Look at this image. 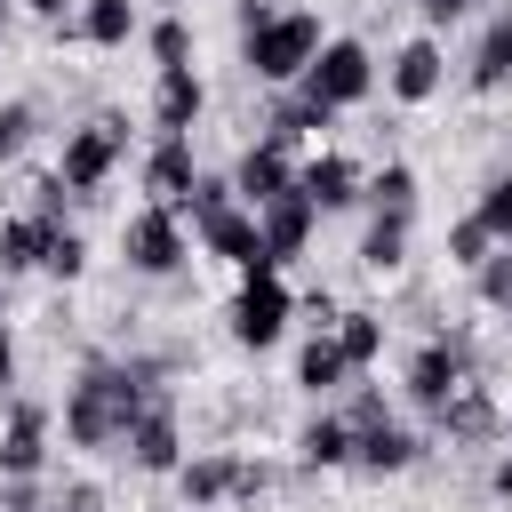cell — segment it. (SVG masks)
<instances>
[{"label":"cell","mask_w":512,"mask_h":512,"mask_svg":"<svg viewBox=\"0 0 512 512\" xmlns=\"http://www.w3.org/2000/svg\"><path fill=\"white\" fill-rule=\"evenodd\" d=\"M160 392V368L152 360H88L64 392V440L88 448V456H112L128 448V424L144 416V400Z\"/></svg>","instance_id":"1"},{"label":"cell","mask_w":512,"mask_h":512,"mask_svg":"<svg viewBox=\"0 0 512 512\" xmlns=\"http://www.w3.org/2000/svg\"><path fill=\"white\" fill-rule=\"evenodd\" d=\"M320 48H328V40H320V16H312V8H272L256 32H240V64H248V80H272V88L304 80Z\"/></svg>","instance_id":"2"},{"label":"cell","mask_w":512,"mask_h":512,"mask_svg":"<svg viewBox=\"0 0 512 512\" xmlns=\"http://www.w3.org/2000/svg\"><path fill=\"white\" fill-rule=\"evenodd\" d=\"M176 488H184V504L192 512H216V504H232V496H264L272 488V464H248V456H224V448H208V456H184L176 464Z\"/></svg>","instance_id":"3"},{"label":"cell","mask_w":512,"mask_h":512,"mask_svg":"<svg viewBox=\"0 0 512 512\" xmlns=\"http://www.w3.org/2000/svg\"><path fill=\"white\" fill-rule=\"evenodd\" d=\"M120 152H128V120L120 112H96V120H80L72 136H64V160H56V176L88 200V192H104V176L120 168Z\"/></svg>","instance_id":"4"},{"label":"cell","mask_w":512,"mask_h":512,"mask_svg":"<svg viewBox=\"0 0 512 512\" xmlns=\"http://www.w3.org/2000/svg\"><path fill=\"white\" fill-rule=\"evenodd\" d=\"M288 312H296V296L280 288V272H248L224 320H232V344H240V352H272V344L288 336Z\"/></svg>","instance_id":"5"},{"label":"cell","mask_w":512,"mask_h":512,"mask_svg":"<svg viewBox=\"0 0 512 512\" xmlns=\"http://www.w3.org/2000/svg\"><path fill=\"white\" fill-rule=\"evenodd\" d=\"M296 88H312L328 112H352V104H368V88H376V56H368V40H328Z\"/></svg>","instance_id":"6"},{"label":"cell","mask_w":512,"mask_h":512,"mask_svg":"<svg viewBox=\"0 0 512 512\" xmlns=\"http://www.w3.org/2000/svg\"><path fill=\"white\" fill-rule=\"evenodd\" d=\"M120 256H128V272H144V280H168L192 248H184V216L176 208H136L128 224H120Z\"/></svg>","instance_id":"7"},{"label":"cell","mask_w":512,"mask_h":512,"mask_svg":"<svg viewBox=\"0 0 512 512\" xmlns=\"http://www.w3.org/2000/svg\"><path fill=\"white\" fill-rule=\"evenodd\" d=\"M464 384H472V360H464V344H456V336H440V344H424V352L408 360V400H416L424 416H440Z\"/></svg>","instance_id":"8"},{"label":"cell","mask_w":512,"mask_h":512,"mask_svg":"<svg viewBox=\"0 0 512 512\" xmlns=\"http://www.w3.org/2000/svg\"><path fill=\"white\" fill-rule=\"evenodd\" d=\"M136 472H176L184 464V424H176V400L168 392H152L144 400V416L128 424V448H120Z\"/></svg>","instance_id":"9"},{"label":"cell","mask_w":512,"mask_h":512,"mask_svg":"<svg viewBox=\"0 0 512 512\" xmlns=\"http://www.w3.org/2000/svg\"><path fill=\"white\" fill-rule=\"evenodd\" d=\"M48 472V408L40 400H8L0 424V480H40Z\"/></svg>","instance_id":"10"},{"label":"cell","mask_w":512,"mask_h":512,"mask_svg":"<svg viewBox=\"0 0 512 512\" xmlns=\"http://www.w3.org/2000/svg\"><path fill=\"white\" fill-rule=\"evenodd\" d=\"M200 248H208V256H224V264H232L240 280H248V272H280V264L264 256V232H256V208H240V200H232L224 216H208V224H200Z\"/></svg>","instance_id":"11"},{"label":"cell","mask_w":512,"mask_h":512,"mask_svg":"<svg viewBox=\"0 0 512 512\" xmlns=\"http://www.w3.org/2000/svg\"><path fill=\"white\" fill-rule=\"evenodd\" d=\"M296 192H304L320 216H336V208L368 200V176H360V160H344V152H312V160L296 168Z\"/></svg>","instance_id":"12"},{"label":"cell","mask_w":512,"mask_h":512,"mask_svg":"<svg viewBox=\"0 0 512 512\" xmlns=\"http://www.w3.org/2000/svg\"><path fill=\"white\" fill-rule=\"evenodd\" d=\"M232 192H240V208H264V200H280V192H296V160L280 152V144H248L240 160H232Z\"/></svg>","instance_id":"13"},{"label":"cell","mask_w":512,"mask_h":512,"mask_svg":"<svg viewBox=\"0 0 512 512\" xmlns=\"http://www.w3.org/2000/svg\"><path fill=\"white\" fill-rule=\"evenodd\" d=\"M312 224H320V208H312L304 192H280V200H264V208H256V232H264V256H272V264L304 256Z\"/></svg>","instance_id":"14"},{"label":"cell","mask_w":512,"mask_h":512,"mask_svg":"<svg viewBox=\"0 0 512 512\" xmlns=\"http://www.w3.org/2000/svg\"><path fill=\"white\" fill-rule=\"evenodd\" d=\"M192 184H200V168H192V136H160V144L144 152V192H152L160 208H184Z\"/></svg>","instance_id":"15"},{"label":"cell","mask_w":512,"mask_h":512,"mask_svg":"<svg viewBox=\"0 0 512 512\" xmlns=\"http://www.w3.org/2000/svg\"><path fill=\"white\" fill-rule=\"evenodd\" d=\"M200 104H208V88H200V72H192V64H176V72H160V80H152V128H160V136H192Z\"/></svg>","instance_id":"16"},{"label":"cell","mask_w":512,"mask_h":512,"mask_svg":"<svg viewBox=\"0 0 512 512\" xmlns=\"http://www.w3.org/2000/svg\"><path fill=\"white\" fill-rule=\"evenodd\" d=\"M384 80H392V96H400V104H432V96H440V80H448L440 40H408V48L392 56V72H384Z\"/></svg>","instance_id":"17"},{"label":"cell","mask_w":512,"mask_h":512,"mask_svg":"<svg viewBox=\"0 0 512 512\" xmlns=\"http://www.w3.org/2000/svg\"><path fill=\"white\" fill-rule=\"evenodd\" d=\"M328 120H336V112H328V104H320L312 88H296V96H280V104H272V120H264V144L296 152L304 136H328Z\"/></svg>","instance_id":"18"},{"label":"cell","mask_w":512,"mask_h":512,"mask_svg":"<svg viewBox=\"0 0 512 512\" xmlns=\"http://www.w3.org/2000/svg\"><path fill=\"white\" fill-rule=\"evenodd\" d=\"M416 456H424V440L400 432V424H368V432H352V464L376 472V480H384V472H408Z\"/></svg>","instance_id":"19"},{"label":"cell","mask_w":512,"mask_h":512,"mask_svg":"<svg viewBox=\"0 0 512 512\" xmlns=\"http://www.w3.org/2000/svg\"><path fill=\"white\" fill-rule=\"evenodd\" d=\"M472 96H496V88H512V8L504 16H488V32H480V48H472Z\"/></svg>","instance_id":"20"},{"label":"cell","mask_w":512,"mask_h":512,"mask_svg":"<svg viewBox=\"0 0 512 512\" xmlns=\"http://www.w3.org/2000/svg\"><path fill=\"white\" fill-rule=\"evenodd\" d=\"M296 384H304V392H344V384H352V360H344V344H336L328 328L304 336V352H296Z\"/></svg>","instance_id":"21"},{"label":"cell","mask_w":512,"mask_h":512,"mask_svg":"<svg viewBox=\"0 0 512 512\" xmlns=\"http://www.w3.org/2000/svg\"><path fill=\"white\" fill-rule=\"evenodd\" d=\"M432 424H440L448 440H504V416H496V400H488L480 384H464V392H456Z\"/></svg>","instance_id":"22"},{"label":"cell","mask_w":512,"mask_h":512,"mask_svg":"<svg viewBox=\"0 0 512 512\" xmlns=\"http://www.w3.org/2000/svg\"><path fill=\"white\" fill-rule=\"evenodd\" d=\"M296 456H304L312 472H336V464H352V424H344V416H312V424L296 432Z\"/></svg>","instance_id":"23"},{"label":"cell","mask_w":512,"mask_h":512,"mask_svg":"<svg viewBox=\"0 0 512 512\" xmlns=\"http://www.w3.org/2000/svg\"><path fill=\"white\" fill-rule=\"evenodd\" d=\"M40 256H48V224H40V216H8V224H0V280L40 272Z\"/></svg>","instance_id":"24"},{"label":"cell","mask_w":512,"mask_h":512,"mask_svg":"<svg viewBox=\"0 0 512 512\" xmlns=\"http://www.w3.org/2000/svg\"><path fill=\"white\" fill-rule=\"evenodd\" d=\"M408 264V216H376L368 232H360V272H400Z\"/></svg>","instance_id":"25"},{"label":"cell","mask_w":512,"mask_h":512,"mask_svg":"<svg viewBox=\"0 0 512 512\" xmlns=\"http://www.w3.org/2000/svg\"><path fill=\"white\" fill-rule=\"evenodd\" d=\"M328 336L344 344L352 376H368V368H376V352H384V312H336V328H328Z\"/></svg>","instance_id":"26"},{"label":"cell","mask_w":512,"mask_h":512,"mask_svg":"<svg viewBox=\"0 0 512 512\" xmlns=\"http://www.w3.org/2000/svg\"><path fill=\"white\" fill-rule=\"evenodd\" d=\"M80 40L88 48H128L136 40V0H88L80 8Z\"/></svg>","instance_id":"27"},{"label":"cell","mask_w":512,"mask_h":512,"mask_svg":"<svg viewBox=\"0 0 512 512\" xmlns=\"http://www.w3.org/2000/svg\"><path fill=\"white\" fill-rule=\"evenodd\" d=\"M368 200H376V216H416V168L408 160H384L368 176Z\"/></svg>","instance_id":"28"},{"label":"cell","mask_w":512,"mask_h":512,"mask_svg":"<svg viewBox=\"0 0 512 512\" xmlns=\"http://www.w3.org/2000/svg\"><path fill=\"white\" fill-rule=\"evenodd\" d=\"M40 272H56V280H80V272H88V240H80L72 224H48V256H40Z\"/></svg>","instance_id":"29"},{"label":"cell","mask_w":512,"mask_h":512,"mask_svg":"<svg viewBox=\"0 0 512 512\" xmlns=\"http://www.w3.org/2000/svg\"><path fill=\"white\" fill-rule=\"evenodd\" d=\"M144 40H152V64H160V72L192 64V24H184V16H160V24L144 32Z\"/></svg>","instance_id":"30"},{"label":"cell","mask_w":512,"mask_h":512,"mask_svg":"<svg viewBox=\"0 0 512 512\" xmlns=\"http://www.w3.org/2000/svg\"><path fill=\"white\" fill-rule=\"evenodd\" d=\"M496 256V240H488V224L480 216H464V224H448V264H464V272H480Z\"/></svg>","instance_id":"31"},{"label":"cell","mask_w":512,"mask_h":512,"mask_svg":"<svg viewBox=\"0 0 512 512\" xmlns=\"http://www.w3.org/2000/svg\"><path fill=\"white\" fill-rule=\"evenodd\" d=\"M480 224H488V240L496 248H512V176H488V192H480V208H472Z\"/></svg>","instance_id":"32"},{"label":"cell","mask_w":512,"mask_h":512,"mask_svg":"<svg viewBox=\"0 0 512 512\" xmlns=\"http://www.w3.org/2000/svg\"><path fill=\"white\" fill-rule=\"evenodd\" d=\"M232 200H240V192H232V176H200V184H192V200H184L176 216H192V224H208V216H224Z\"/></svg>","instance_id":"33"},{"label":"cell","mask_w":512,"mask_h":512,"mask_svg":"<svg viewBox=\"0 0 512 512\" xmlns=\"http://www.w3.org/2000/svg\"><path fill=\"white\" fill-rule=\"evenodd\" d=\"M32 136H40V112H32L24 96H16V104H0V160H16Z\"/></svg>","instance_id":"34"},{"label":"cell","mask_w":512,"mask_h":512,"mask_svg":"<svg viewBox=\"0 0 512 512\" xmlns=\"http://www.w3.org/2000/svg\"><path fill=\"white\" fill-rule=\"evenodd\" d=\"M472 288H480V304H496V312H504V304H512V248H496V256L472 272Z\"/></svg>","instance_id":"35"},{"label":"cell","mask_w":512,"mask_h":512,"mask_svg":"<svg viewBox=\"0 0 512 512\" xmlns=\"http://www.w3.org/2000/svg\"><path fill=\"white\" fill-rule=\"evenodd\" d=\"M344 424H352V432H368V424H392L384 392H376V384H352V408H344Z\"/></svg>","instance_id":"36"},{"label":"cell","mask_w":512,"mask_h":512,"mask_svg":"<svg viewBox=\"0 0 512 512\" xmlns=\"http://www.w3.org/2000/svg\"><path fill=\"white\" fill-rule=\"evenodd\" d=\"M0 512H56V496L40 480H0Z\"/></svg>","instance_id":"37"},{"label":"cell","mask_w":512,"mask_h":512,"mask_svg":"<svg viewBox=\"0 0 512 512\" xmlns=\"http://www.w3.org/2000/svg\"><path fill=\"white\" fill-rule=\"evenodd\" d=\"M56 512H104V488L72 480V488H56Z\"/></svg>","instance_id":"38"},{"label":"cell","mask_w":512,"mask_h":512,"mask_svg":"<svg viewBox=\"0 0 512 512\" xmlns=\"http://www.w3.org/2000/svg\"><path fill=\"white\" fill-rule=\"evenodd\" d=\"M488 488H496V496H504V504H512V448H504V456H496V464H488Z\"/></svg>","instance_id":"39"},{"label":"cell","mask_w":512,"mask_h":512,"mask_svg":"<svg viewBox=\"0 0 512 512\" xmlns=\"http://www.w3.org/2000/svg\"><path fill=\"white\" fill-rule=\"evenodd\" d=\"M16 392V344H8V328H0V400Z\"/></svg>","instance_id":"40"},{"label":"cell","mask_w":512,"mask_h":512,"mask_svg":"<svg viewBox=\"0 0 512 512\" xmlns=\"http://www.w3.org/2000/svg\"><path fill=\"white\" fill-rule=\"evenodd\" d=\"M416 8H424V16H432V24H456V16H464V8H472V0H416Z\"/></svg>","instance_id":"41"},{"label":"cell","mask_w":512,"mask_h":512,"mask_svg":"<svg viewBox=\"0 0 512 512\" xmlns=\"http://www.w3.org/2000/svg\"><path fill=\"white\" fill-rule=\"evenodd\" d=\"M24 8H32V16H40V24H72V16H64V8H72V0H24Z\"/></svg>","instance_id":"42"},{"label":"cell","mask_w":512,"mask_h":512,"mask_svg":"<svg viewBox=\"0 0 512 512\" xmlns=\"http://www.w3.org/2000/svg\"><path fill=\"white\" fill-rule=\"evenodd\" d=\"M0 328H8V280H0Z\"/></svg>","instance_id":"43"},{"label":"cell","mask_w":512,"mask_h":512,"mask_svg":"<svg viewBox=\"0 0 512 512\" xmlns=\"http://www.w3.org/2000/svg\"><path fill=\"white\" fill-rule=\"evenodd\" d=\"M0 32H8V0H0Z\"/></svg>","instance_id":"44"},{"label":"cell","mask_w":512,"mask_h":512,"mask_svg":"<svg viewBox=\"0 0 512 512\" xmlns=\"http://www.w3.org/2000/svg\"><path fill=\"white\" fill-rule=\"evenodd\" d=\"M504 448H512V416H504Z\"/></svg>","instance_id":"45"},{"label":"cell","mask_w":512,"mask_h":512,"mask_svg":"<svg viewBox=\"0 0 512 512\" xmlns=\"http://www.w3.org/2000/svg\"><path fill=\"white\" fill-rule=\"evenodd\" d=\"M504 320H512V304H504Z\"/></svg>","instance_id":"46"}]
</instances>
